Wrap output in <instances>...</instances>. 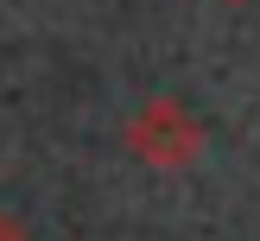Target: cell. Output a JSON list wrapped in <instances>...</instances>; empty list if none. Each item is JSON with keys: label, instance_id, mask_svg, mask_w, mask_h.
<instances>
[{"label": "cell", "instance_id": "cell-1", "mask_svg": "<svg viewBox=\"0 0 260 241\" xmlns=\"http://www.w3.org/2000/svg\"><path fill=\"white\" fill-rule=\"evenodd\" d=\"M121 140H127V152H134L140 165H152V171H184V165L203 152V121L178 95H146L134 114H127Z\"/></svg>", "mask_w": 260, "mask_h": 241}, {"label": "cell", "instance_id": "cell-2", "mask_svg": "<svg viewBox=\"0 0 260 241\" xmlns=\"http://www.w3.org/2000/svg\"><path fill=\"white\" fill-rule=\"evenodd\" d=\"M0 241H25V228L13 222V216H0Z\"/></svg>", "mask_w": 260, "mask_h": 241}, {"label": "cell", "instance_id": "cell-3", "mask_svg": "<svg viewBox=\"0 0 260 241\" xmlns=\"http://www.w3.org/2000/svg\"><path fill=\"white\" fill-rule=\"evenodd\" d=\"M222 7H248V0H222Z\"/></svg>", "mask_w": 260, "mask_h": 241}]
</instances>
